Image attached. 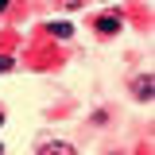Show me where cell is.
<instances>
[{"instance_id": "1", "label": "cell", "mask_w": 155, "mask_h": 155, "mask_svg": "<svg viewBox=\"0 0 155 155\" xmlns=\"http://www.w3.org/2000/svg\"><path fill=\"white\" fill-rule=\"evenodd\" d=\"M97 31H105V35H113V31H120V16H113V12H105V16L97 19Z\"/></svg>"}, {"instance_id": "2", "label": "cell", "mask_w": 155, "mask_h": 155, "mask_svg": "<svg viewBox=\"0 0 155 155\" xmlns=\"http://www.w3.org/2000/svg\"><path fill=\"white\" fill-rule=\"evenodd\" d=\"M151 89H155L151 74H147V78H140V81H136V97H140V101H151Z\"/></svg>"}, {"instance_id": "3", "label": "cell", "mask_w": 155, "mask_h": 155, "mask_svg": "<svg viewBox=\"0 0 155 155\" xmlns=\"http://www.w3.org/2000/svg\"><path fill=\"white\" fill-rule=\"evenodd\" d=\"M51 31H54L58 39H70V35H74V27H70V23H51Z\"/></svg>"}, {"instance_id": "4", "label": "cell", "mask_w": 155, "mask_h": 155, "mask_svg": "<svg viewBox=\"0 0 155 155\" xmlns=\"http://www.w3.org/2000/svg\"><path fill=\"white\" fill-rule=\"evenodd\" d=\"M8 70H12V58H8V54H0V74H8Z\"/></svg>"}, {"instance_id": "5", "label": "cell", "mask_w": 155, "mask_h": 155, "mask_svg": "<svg viewBox=\"0 0 155 155\" xmlns=\"http://www.w3.org/2000/svg\"><path fill=\"white\" fill-rule=\"evenodd\" d=\"M4 8H8V0H0V12H4Z\"/></svg>"}, {"instance_id": "6", "label": "cell", "mask_w": 155, "mask_h": 155, "mask_svg": "<svg viewBox=\"0 0 155 155\" xmlns=\"http://www.w3.org/2000/svg\"><path fill=\"white\" fill-rule=\"evenodd\" d=\"M0 124H4V113H0Z\"/></svg>"}, {"instance_id": "7", "label": "cell", "mask_w": 155, "mask_h": 155, "mask_svg": "<svg viewBox=\"0 0 155 155\" xmlns=\"http://www.w3.org/2000/svg\"><path fill=\"white\" fill-rule=\"evenodd\" d=\"M0 151H4V147H0Z\"/></svg>"}]
</instances>
